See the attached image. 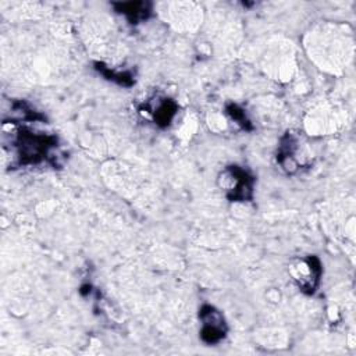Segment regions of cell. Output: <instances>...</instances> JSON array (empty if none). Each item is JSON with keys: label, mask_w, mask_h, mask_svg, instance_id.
I'll return each mask as SVG.
<instances>
[{"label": "cell", "mask_w": 356, "mask_h": 356, "mask_svg": "<svg viewBox=\"0 0 356 356\" xmlns=\"http://www.w3.org/2000/svg\"><path fill=\"white\" fill-rule=\"evenodd\" d=\"M145 111L150 114L152 120L159 127H168L178 111V106L172 99L157 97L156 102H149L145 106Z\"/></svg>", "instance_id": "obj_5"}, {"label": "cell", "mask_w": 356, "mask_h": 356, "mask_svg": "<svg viewBox=\"0 0 356 356\" xmlns=\"http://www.w3.org/2000/svg\"><path fill=\"white\" fill-rule=\"evenodd\" d=\"M117 13L124 14L131 24H138L150 17L152 4L147 1H124L113 3Z\"/></svg>", "instance_id": "obj_7"}, {"label": "cell", "mask_w": 356, "mask_h": 356, "mask_svg": "<svg viewBox=\"0 0 356 356\" xmlns=\"http://www.w3.org/2000/svg\"><path fill=\"white\" fill-rule=\"evenodd\" d=\"M253 175L241 165H227L218 175V185L231 202H248L253 197Z\"/></svg>", "instance_id": "obj_2"}, {"label": "cell", "mask_w": 356, "mask_h": 356, "mask_svg": "<svg viewBox=\"0 0 356 356\" xmlns=\"http://www.w3.org/2000/svg\"><path fill=\"white\" fill-rule=\"evenodd\" d=\"M296 139L291 135L286 134L282 136L278 152H277V163L288 172L292 174L298 170V163L295 160V153H296Z\"/></svg>", "instance_id": "obj_6"}, {"label": "cell", "mask_w": 356, "mask_h": 356, "mask_svg": "<svg viewBox=\"0 0 356 356\" xmlns=\"http://www.w3.org/2000/svg\"><path fill=\"white\" fill-rule=\"evenodd\" d=\"M96 70L107 79L118 83V85H122V86H131L134 83V78H132V74L128 72V71H115V70H111L110 67H106L104 64L102 63H96L95 64Z\"/></svg>", "instance_id": "obj_8"}, {"label": "cell", "mask_w": 356, "mask_h": 356, "mask_svg": "<svg viewBox=\"0 0 356 356\" xmlns=\"http://www.w3.org/2000/svg\"><path fill=\"white\" fill-rule=\"evenodd\" d=\"M14 146L19 165H36L44 161L57 165L58 143L53 135L36 134L31 129L19 128L14 139Z\"/></svg>", "instance_id": "obj_1"}, {"label": "cell", "mask_w": 356, "mask_h": 356, "mask_svg": "<svg viewBox=\"0 0 356 356\" xmlns=\"http://www.w3.org/2000/svg\"><path fill=\"white\" fill-rule=\"evenodd\" d=\"M225 111H227V114L231 117V120H234V121H235L238 125H241L243 129H246V131H250V129H252V124H250L249 118L246 117L243 108H241L238 104H235V103L227 104Z\"/></svg>", "instance_id": "obj_9"}, {"label": "cell", "mask_w": 356, "mask_h": 356, "mask_svg": "<svg viewBox=\"0 0 356 356\" xmlns=\"http://www.w3.org/2000/svg\"><path fill=\"white\" fill-rule=\"evenodd\" d=\"M293 277L300 291L309 295L314 293L321 277L320 260L316 256H307L298 266H295Z\"/></svg>", "instance_id": "obj_4"}, {"label": "cell", "mask_w": 356, "mask_h": 356, "mask_svg": "<svg viewBox=\"0 0 356 356\" xmlns=\"http://www.w3.org/2000/svg\"><path fill=\"white\" fill-rule=\"evenodd\" d=\"M199 318L202 321L200 338L209 345L218 343L227 334V324L224 316L211 305H203L199 310Z\"/></svg>", "instance_id": "obj_3"}]
</instances>
